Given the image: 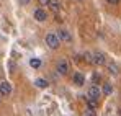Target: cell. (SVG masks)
Instances as JSON below:
<instances>
[{"mask_svg":"<svg viewBox=\"0 0 121 116\" xmlns=\"http://www.w3.org/2000/svg\"><path fill=\"white\" fill-rule=\"evenodd\" d=\"M120 116H121V108H120Z\"/></svg>","mask_w":121,"mask_h":116,"instance_id":"603a6c76","label":"cell"},{"mask_svg":"<svg viewBox=\"0 0 121 116\" xmlns=\"http://www.w3.org/2000/svg\"><path fill=\"white\" fill-rule=\"evenodd\" d=\"M106 69H108V72H110L111 75H118V74H120V67H118L116 62H108V64H106Z\"/></svg>","mask_w":121,"mask_h":116,"instance_id":"30bf717a","label":"cell"},{"mask_svg":"<svg viewBox=\"0 0 121 116\" xmlns=\"http://www.w3.org/2000/svg\"><path fill=\"white\" fill-rule=\"evenodd\" d=\"M56 33H57V36H59L60 43H72V34H70V31H69V30L60 28L59 31H56Z\"/></svg>","mask_w":121,"mask_h":116,"instance_id":"277c9868","label":"cell"},{"mask_svg":"<svg viewBox=\"0 0 121 116\" xmlns=\"http://www.w3.org/2000/svg\"><path fill=\"white\" fill-rule=\"evenodd\" d=\"M69 70H70V64H69V60L65 57H62L57 60V65H56V72L59 74V75H67L69 74Z\"/></svg>","mask_w":121,"mask_h":116,"instance_id":"7a4b0ae2","label":"cell"},{"mask_svg":"<svg viewBox=\"0 0 121 116\" xmlns=\"http://www.w3.org/2000/svg\"><path fill=\"white\" fill-rule=\"evenodd\" d=\"M44 43H46V46L49 47V49H52V51H57L60 47V39L57 36V33L56 31H49V33H46V36H44Z\"/></svg>","mask_w":121,"mask_h":116,"instance_id":"6da1fadb","label":"cell"},{"mask_svg":"<svg viewBox=\"0 0 121 116\" xmlns=\"http://www.w3.org/2000/svg\"><path fill=\"white\" fill-rule=\"evenodd\" d=\"M48 3H49V0H38V5L41 7H48Z\"/></svg>","mask_w":121,"mask_h":116,"instance_id":"ac0fdd59","label":"cell"},{"mask_svg":"<svg viewBox=\"0 0 121 116\" xmlns=\"http://www.w3.org/2000/svg\"><path fill=\"white\" fill-rule=\"evenodd\" d=\"M74 59H75V62H83V56H79V54H75Z\"/></svg>","mask_w":121,"mask_h":116,"instance_id":"d6986e66","label":"cell"},{"mask_svg":"<svg viewBox=\"0 0 121 116\" xmlns=\"http://www.w3.org/2000/svg\"><path fill=\"white\" fill-rule=\"evenodd\" d=\"M83 116H97V111H95L93 108H88V106H87V108L83 110Z\"/></svg>","mask_w":121,"mask_h":116,"instance_id":"e0dca14e","label":"cell"},{"mask_svg":"<svg viewBox=\"0 0 121 116\" xmlns=\"http://www.w3.org/2000/svg\"><path fill=\"white\" fill-rule=\"evenodd\" d=\"M87 97L93 98V100H98V98L101 97V88L98 85H92V87L88 88V92H87Z\"/></svg>","mask_w":121,"mask_h":116,"instance_id":"5b68a950","label":"cell"},{"mask_svg":"<svg viewBox=\"0 0 121 116\" xmlns=\"http://www.w3.org/2000/svg\"><path fill=\"white\" fill-rule=\"evenodd\" d=\"M111 93H113V85H111V83H108V82H105V83H103V87H101V95L108 97V95H111Z\"/></svg>","mask_w":121,"mask_h":116,"instance_id":"8fae6325","label":"cell"},{"mask_svg":"<svg viewBox=\"0 0 121 116\" xmlns=\"http://www.w3.org/2000/svg\"><path fill=\"white\" fill-rule=\"evenodd\" d=\"M18 2H20V5H28L31 0H18Z\"/></svg>","mask_w":121,"mask_h":116,"instance_id":"44dd1931","label":"cell"},{"mask_svg":"<svg viewBox=\"0 0 121 116\" xmlns=\"http://www.w3.org/2000/svg\"><path fill=\"white\" fill-rule=\"evenodd\" d=\"M35 85H36L38 88H48V87H49V82H48L46 78H36V80H35Z\"/></svg>","mask_w":121,"mask_h":116,"instance_id":"7c38bea8","label":"cell"},{"mask_svg":"<svg viewBox=\"0 0 121 116\" xmlns=\"http://www.w3.org/2000/svg\"><path fill=\"white\" fill-rule=\"evenodd\" d=\"M72 82H74V85L82 87V85L85 83V77H83V74H80V72H75V74H74V77H72Z\"/></svg>","mask_w":121,"mask_h":116,"instance_id":"9c48e42d","label":"cell"},{"mask_svg":"<svg viewBox=\"0 0 121 116\" xmlns=\"http://www.w3.org/2000/svg\"><path fill=\"white\" fill-rule=\"evenodd\" d=\"M83 62L93 64V52H85V54H83Z\"/></svg>","mask_w":121,"mask_h":116,"instance_id":"9a60e30c","label":"cell"},{"mask_svg":"<svg viewBox=\"0 0 121 116\" xmlns=\"http://www.w3.org/2000/svg\"><path fill=\"white\" fill-rule=\"evenodd\" d=\"M0 103H2V98H0Z\"/></svg>","mask_w":121,"mask_h":116,"instance_id":"cb8c5ba5","label":"cell"},{"mask_svg":"<svg viewBox=\"0 0 121 116\" xmlns=\"http://www.w3.org/2000/svg\"><path fill=\"white\" fill-rule=\"evenodd\" d=\"M30 64H31V67H33V69H39L43 62H41V59H31V60H30Z\"/></svg>","mask_w":121,"mask_h":116,"instance_id":"2e32d148","label":"cell"},{"mask_svg":"<svg viewBox=\"0 0 121 116\" xmlns=\"http://www.w3.org/2000/svg\"><path fill=\"white\" fill-rule=\"evenodd\" d=\"M87 106H88V108L97 110V106H98V100H93V98H88V97H87Z\"/></svg>","mask_w":121,"mask_h":116,"instance_id":"4fadbf2b","label":"cell"},{"mask_svg":"<svg viewBox=\"0 0 121 116\" xmlns=\"http://www.w3.org/2000/svg\"><path fill=\"white\" fill-rule=\"evenodd\" d=\"M48 7H49V10H51L52 13H59L60 10H62V5H60L59 0H49Z\"/></svg>","mask_w":121,"mask_h":116,"instance_id":"52a82bcc","label":"cell"},{"mask_svg":"<svg viewBox=\"0 0 121 116\" xmlns=\"http://www.w3.org/2000/svg\"><path fill=\"white\" fill-rule=\"evenodd\" d=\"M74 2H82V0H74Z\"/></svg>","mask_w":121,"mask_h":116,"instance_id":"7402d4cb","label":"cell"},{"mask_svg":"<svg viewBox=\"0 0 121 116\" xmlns=\"http://www.w3.org/2000/svg\"><path fill=\"white\" fill-rule=\"evenodd\" d=\"M33 18L36 20L38 23H44L46 20H48V13H46V10L39 7V8H36L35 12H33Z\"/></svg>","mask_w":121,"mask_h":116,"instance_id":"3957f363","label":"cell"},{"mask_svg":"<svg viewBox=\"0 0 121 116\" xmlns=\"http://www.w3.org/2000/svg\"><path fill=\"white\" fill-rule=\"evenodd\" d=\"M12 93V85L8 82H0V95L2 97H7Z\"/></svg>","mask_w":121,"mask_h":116,"instance_id":"ba28073f","label":"cell"},{"mask_svg":"<svg viewBox=\"0 0 121 116\" xmlns=\"http://www.w3.org/2000/svg\"><path fill=\"white\" fill-rule=\"evenodd\" d=\"M106 2H108L110 5H120V2H121V0H106Z\"/></svg>","mask_w":121,"mask_h":116,"instance_id":"ffe728a7","label":"cell"},{"mask_svg":"<svg viewBox=\"0 0 121 116\" xmlns=\"http://www.w3.org/2000/svg\"><path fill=\"white\" fill-rule=\"evenodd\" d=\"M93 64L95 65H105L106 64V56L103 52H100V51L93 52Z\"/></svg>","mask_w":121,"mask_h":116,"instance_id":"8992f818","label":"cell"},{"mask_svg":"<svg viewBox=\"0 0 121 116\" xmlns=\"http://www.w3.org/2000/svg\"><path fill=\"white\" fill-rule=\"evenodd\" d=\"M92 83H93V85L101 83V77H100V74H98V72H93V74H92Z\"/></svg>","mask_w":121,"mask_h":116,"instance_id":"5bb4252c","label":"cell"}]
</instances>
